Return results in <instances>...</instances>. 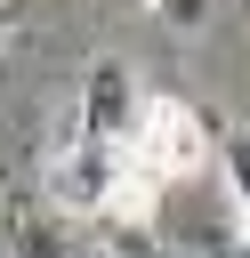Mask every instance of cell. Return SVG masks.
Returning <instances> with one entry per match:
<instances>
[{"instance_id":"cell-1","label":"cell","mask_w":250,"mask_h":258,"mask_svg":"<svg viewBox=\"0 0 250 258\" xmlns=\"http://www.w3.org/2000/svg\"><path fill=\"white\" fill-rule=\"evenodd\" d=\"M113 161L145 185H185L194 169H210V121L185 97H137L129 129L113 137Z\"/></svg>"},{"instance_id":"cell-2","label":"cell","mask_w":250,"mask_h":258,"mask_svg":"<svg viewBox=\"0 0 250 258\" xmlns=\"http://www.w3.org/2000/svg\"><path fill=\"white\" fill-rule=\"evenodd\" d=\"M40 185H48V202H56L65 218H97V210H105V194H113V145H89V137L48 145Z\"/></svg>"},{"instance_id":"cell-3","label":"cell","mask_w":250,"mask_h":258,"mask_svg":"<svg viewBox=\"0 0 250 258\" xmlns=\"http://www.w3.org/2000/svg\"><path fill=\"white\" fill-rule=\"evenodd\" d=\"M137 97H145V89L129 81V64H121V56H97V64H89V81H81V105L65 113V121H73L65 137H89V145H113V137L129 129Z\"/></svg>"},{"instance_id":"cell-4","label":"cell","mask_w":250,"mask_h":258,"mask_svg":"<svg viewBox=\"0 0 250 258\" xmlns=\"http://www.w3.org/2000/svg\"><path fill=\"white\" fill-rule=\"evenodd\" d=\"M210 161H218V177H226V210H234V250H250V129H242V121L210 129Z\"/></svg>"},{"instance_id":"cell-5","label":"cell","mask_w":250,"mask_h":258,"mask_svg":"<svg viewBox=\"0 0 250 258\" xmlns=\"http://www.w3.org/2000/svg\"><path fill=\"white\" fill-rule=\"evenodd\" d=\"M16 24H24V8H0V40H8V32H16Z\"/></svg>"}]
</instances>
